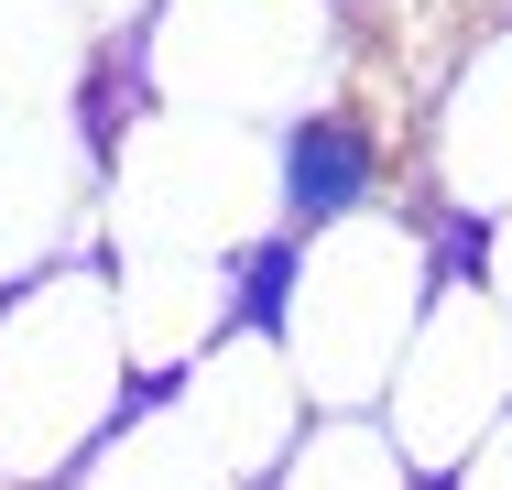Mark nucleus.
<instances>
[{"mask_svg":"<svg viewBox=\"0 0 512 490\" xmlns=\"http://www.w3.org/2000/svg\"><path fill=\"white\" fill-rule=\"evenodd\" d=\"M88 77L99 33L77 0H0V294L99 251Z\"/></svg>","mask_w":512,"mask_h":490,"instance_id":"1","label":"nucleus"},{"mask_svg":"<svg viewBox=\"0 0 512 490\" xmlns=\"http://www.w3.org/2000/svg\"><path fill=\"white\" fill-rule=\"evenodd\" d=\"M142 403L99 251L0 294V490H66Z\"/></svg>","mask_w":512,"mask_h":490,"instance_id":"2","label":"nucleus"},{"mask_svg":"<svg viewBox=\"0 0 512 490\" xmlns=\"http://www.w3.org/2000/svg\"><path fill=\"white\" fill-rule=\"evenodd\" d=\"M425 294H436L425 196H382V207L316 229L306 262H295V294H284V327H273L306 414H382Z\"/></svg>","mask_w":512,"mask_h":490,"instance_id":"3","label":"nucleus"},{"mask_svg":"<svg viewBox=\"0 0 512 490\" xmlns=\"http://www.w3.org/2000/svg\"><path fill=\"white\" fill-rule=\"evenodd\" d=\"M120 55L153 109L284 131L349 98V0H153Z\"/></svg>","mask_w":512,"mask_h":490,"instance_id":"4","label":"nucleus"},{"mask_svg":"<svg viewBox=\"0 0 512 490\" xmlns=\"http://www.w3.org/2000/svg\"><path fill=\"white\" fill-rule=\"evenodd\" d=\"M273 229V131L142 109L99 153V262L164 251V262H229Z\"/></svg>","mask_w":512,"mask_h":490,"instance_id":"5","label":"nucleus"},{"mask_svg":"<svg viewBox=\"0 0 512 490\" xmlns=\"http://www.w3.org/2000/svg\"><path fill=\"white\" fill-rule=\"evenodd\" d=\"M512 414V327L502 305L469 284V273H436V294H425V316H414L404 338V371H393V392H382V436H393V458H404L414 480L436 490L491 425Z\"/></svg>","mask_w":512,"mask_h":490,"instance_id":"6","label":"nucleus"},{"mask_svg":"<svg viewBox=\"0 0 512 490\" xmlns=\"http://www.w3.org/2000/svg\"><path fill=\"white\" fill-rule=\"evenodd\" d=\"M425 207H447L469 229L512 207V11L436 77V109H425Z\"/></svg>","mask_w":512,"mask_h":490,"instance_id":"7","label":"nucleus"},{"mask_svg":"<svg viewBox=\"0 0 512 490\" xmlns=\"http://www.w3.org/2000/svg\"><path fill=\"white\" fill-rule=\"evenodd\" d=\"M382 196H393V142H382L371 109L327 98V109L273 131V229L316 240V229H338V218H360Z\"/></svg>","mask_w":512,"mask_h":490,"instance_id":"8","label":"nucleus"},{"mask_svg":"<svg viewBox=\"0 0 512 490\" xmlns=\"http://www.w3.org/2000/svg\"><path fill=\"white\" fill-rule=\"evenodd\" d=\"M66 490H262V469L164 382V392H142V403L120 414L109 447H88V469H77Z\"/></svg>","mask_w":512,"mask_h":490,"instance_id":"9","label":"nucleus"},{"mask_svg":"<svg viewBox=\"0 0 512 490\" xmlns=\"http://www.w3.org/2000/svg\"><path fill=\"white\" fill-rule=\"evenodd\" d=\"M262 490H425V480L393 458V436H382L371 414H316Z\"/></svg>","mask_w":512,"mask_h":490,"instance_id":"10","label":"nucleus"},{"mask_svg":"<svg viewBox=\"0 0 512 490\" xmlns=\"http://www.w3.org/2000/svg\"><path fill=\"white\" fill-rule=\"evenodd\" d=\"M295 262H306V240H295V229H262V240L240 251V294H229V338H273V327H284V294H295Z\"/></svg>","mask_w":512,"mask_h":490,"instance_id":"11","label":"nucleus"},{"mask_svg":"<svg viewBox=\"0 0 512 490\" xmlns=\"http://www.w3.org/2000/svg\"><path fill=\"white\" fill-rule=\"evenodd\" d=\"M469 284L502 305V327H512V207L502 218H480V240H469Z\"/></svg>","mask_w":512,"mask_h":490,"instance_id":"12","label":"nucleus"},{"mask_svg":"<svg viewBox=\"0 0 512 490\" xmlns=\"http://www.w3.org/2000/svg\"><path fill=\"white\" fill-rule=\"evenodd\" d=\"M436 490H512V414H502V425H491V436H480V447H469Z\"/></svg>","mask_w":512,"mask_h":490,"instance_id":"13","label":"nucleus"},{"mask_svg":"<svg viewBox=\"0 0 512 490\" xmlns=\"http://www.w3.org/2000/svg\"><path fill=\"white\" fill-rule=\"evenodd\" d=\"M77 22H88L99 44H131V33L153 22V0H77Z\"/></svg>","mask_w":512,"mask_h":490,"instance_id":"14","label":"nucleus"}]
</instances>
